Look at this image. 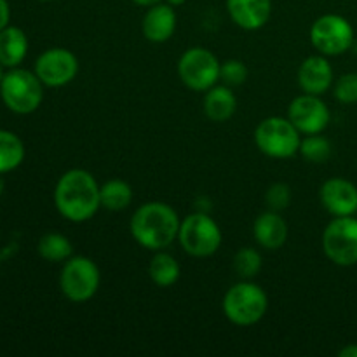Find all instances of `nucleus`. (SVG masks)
Returning a JSON list of instances; mask_svg holds the SVG:
<instances>
[{
	"label": "nucleus",
	"mask_w": 357,
	"mask_h": 357,
	"mask_svg": "<svg viewBox=\"0 0 357 357\" xmlns=\"http://www.w3.org/2000/svg\"><path fill=\"white\" fill-rule=\"evenodd\" d=\"M142 30L146 40L150 42L162 44V42L169 40L176 30V13H174L173 6L160 2L150 6L143 17Z\"/></svg>",
	"instance_id": "obj_15"
},
{
	"label": "nucleus",
	"mask_w": 357,
	"mask_h": 357,
	"mask_svg": "<svg viewBox=\"0 0 357 357\" xmlns=\"http://www.w3.org/2000/svg\"><path fill=\"white\" fill-rule=\"evenodd\" d=\"M227 10L237 26L244 30H260L271 17V0H227Z\"/></svg>",
	"instance_id": "obj_16"
},
{
	"label": "nucleus",
	"mask_w": 357,
	"mask_h": 357,
	"mask_svg": "<svg viewBox=\"0 0 357 357\" xmlns=\"http://www.w3.org/2000/svg\"><path fill=\"white\" fill-rule=\"evenodd\" d=\"M310 42L323 56H340L354 44V28L340 14H324L312 23Z\"/></svg>",
	"instance_id": "obj_10"
},
{
	"label": "nucleus",
	"mask_w": 357,
	"mask_h": 357,
	"mask_svg": "<svg viewBox=\"0 0 357 357\" xmlns=\"http://www.w3.org/2000/svg\"><path fill=\"white\" fill-rule=\"evenodd\" d=\"M261 255L255 248H241L234 257V268L243 279L250 281L261 271Z\"/></svg>",
	"instance_id": "obj_25"
},
{
	"label": "nucleus",
	"mask_w": 357,
	"mask_h": 357,
	"mask_svg": "<svg viewBox=\"0 0 357 357\" xmlns=\"http://www.w3.org/2000/svg\"><path fill=\"white\" fill-rule=\"evenodd\" d=\"M333 94L340 103H357V73H345L335 82Z\"/></svg>",
	"instance_id": "obj_27"
},
{
	"label": "nucleus",
	"mask_w": 357,
	"mask_h": 357,
	"mask_svg": "<svg viewBox=\"0 0 357 357\" xmlns=\"http://www.w3.org/2000/svg\"><path fill=\"white\" fill-rule=\"evenodd\" d=\"M324 255L340 267L357 264V218L335 216L323 232Z\"/></svg>",
	"instance_id": "obj_9"
},
{
	"label": "nucleus",
	"mask_w": 357,
	"mask_h": 357,
	"mask_svg": "<svg viewBox=\"0 0 357 357\" xmlns=\"http://www.w3.org/2000/svg\"><path fill=\"white\" fill-rule=\"evenodd\" d=\"M180 218L171 206L164 202H145L131 218V236L136 243L150 251H162L180 232Z\"/></svg>",
	"instance_id": "obj_2"
},
{
	"label": "nucleus",
	"mask_w": 357,
	"mask_h": 357,
	"mask_svg": "<svg viewBox=\"0 0 357 357\" xmlns=\"http://www.w3.org/2000/svg\"><path fill=\"white\" fill-rule=\"evenodd\" d=\"M135 3H138V6H145V7H150L153 6V3H159L160 0H132Z\"/></svg>",
	"instance_id": "obj_31"
},
{
	"label": "nucleus",
	"mask_w": 357,
	"mask_h": 357,
	"mask_svg": "<svg viewBox=\"0 0 357 357\" xmlns=\"http://www.w3.org/2000/svg\"><path fill=\"white\" fill-rule=\"evenodd\" d=\"M59 288L70 302H87L100 288V268L87 257H70L61 268Z\"/></svg>",
	"instance_id": "obj_7"
},
{
	"label": "nucleus",
	"mask_w": 357,
	"mask_h": 357,
	"mask_svg": "<svg viewBox=\"0 0 357 357\" xmlns=\"http://www.w3.org/2000/svg\"><path fill=\"white\" fill-rule=\"evenodd\" d=\"M166 3L176 7V6H181V3H185V0H166Z\"/></svg>",
	"instance_id": "obj_32"
},
{
	"label": "nucleus",
	"mask_w": 357,
	"mask_h": 357,
	"mask_svg": "<svg viewBox=\"0 0 357 357\" xmlns=\"http://www.w3.org/2000/svg\"><path fill=\"white\" fill-rule=\"evenodd\" d=\"M289 201H291V188L286 183H274L268 187L267 194H265V202H267L268 209L271 211H282L289 206Z\"/></svg>",
	"instance_id": "obj_28"
},
{
	"label": "nucleus",
	"mask_w": 357,
	"mask_h": 357,
	"mask_svg": "<svg viewBox=\"0 0 357 357\" xmlns=\"http://www.w3.org/2000/svg\"><path fill=\"white\" fill-rule=\"evenodd\" d=\"M44 84L35 72L23 68H10L0 80V96L10 112L20 115L31 114L44 100Z\"/></svg>",
	"instance_id": "obj_3"
},
{
	"label": "nucleus",
	"mask_w": 357,
	"mask_h": 357,
	"mask_svg": "<svg viewBox=\"0 0 357 357\" xmlns=\"http://www.w3.org/2000/svg\"><path fill=\"white\" fill-rule=\"evenodd\" d=\"M181 248L190 257H211L222 246V230L218 223L204 213H194L183 218L178 232Z\"/></svg>",
	"instance_id": "obj_6"
},
{
	"label": "nucleus",
	"mask_w": 357,
	"mask_h": 357,
	"mask_svg": "<svg viewBox=\"0 0 357 357\" xmlns=\"http://www.w3.org/2000/svg\"><path fill=\"white\" fill-rule=\"evenodd\" d=\"M220 65L218 58L206 47H192L181 54L178 61V75L181 82L192 91L211 89L220 80Z\"/></svg>",
	"instance_id": "obj_8"
},
{
	"label": "nucleus",
	"mask_w": 357,
	"mask_h": 357,
	"mask_svg": "<svg viewBox=\"0 0 357 357\" xmlns=\"http://www.w3.org/2000/svg\"><path fill=\"white\" fill-rule=\"evenodd\" d=\"M267 293L255 282L246 281L234 284L223 298V312L230 323L237 326H251L264 319L267 312Z\"/></svg>",
	"instance_id": "obj_4"
},
{
	"label": "nucleus",
	"mask_w": 357,
	"mask_h": 357,
	"mask_svg": "<svg viewBox=\"0 0 357 357\" xmlns=\"http://www.w3.org/2000/svg\"><path fill=\"white\" fill-rule=\"evenodd\" d=\"M38 255L47 261H65L72 257V243L58 232L44 234L38 241Z\"/></svg>",
	"instance_id": "obj_23"
},
{
	"label": "nucleus",
	"mask_w": 357,
	"mask_h": 357,
	"mask_svg": "<svg viewBox=\"0 0 357 357\" xmlns=\"http://www.w3.org/2000/svg\"><path fill=\"white\" fill-rule=\"evenodd\" d=\"M101 208L108 211H122L132 201V190L124 180H110L100 187Z\"/></svg>",
	"instance_id": "obj_22"
},
{
	"label": "nucleus",
	"mask_w": 357,
	"mask_h": 357,
	"mask_svg": "<svg viewBox=\"0 0 357 357\" xmlns=\"http://www.w3.org/2000/svg\"><path fill=\"white\" fill-rule=\"evenodd\" d=\"M300 155L305 160L312 164H323L333 153V146H331L330 139H326L321 135H307L305 139L300 143Z\"/></svg>",
	"instance_id": "obj_24"
},
{
	"label": "nucleus",
	"mask_w": 357,
	"mask_h": 357,
	"mask_svg": "<svg viewBox=\"0 0 357 357\" xmlns=\"http://www.w3.org/2000/svg\"><path fill=\"white\" fill-rule=\"evenodd\" d=\"M3 190H6V181H3L2 174H0V195L3 194Z\"/></svg>",
	"instance_id": "obj_33"
},
{
	"label": "nucleus",
	"mask_w": 357,
	"mask_h": 357,
	"mask_svg": "<svg viewBox=\"0 0 357 357\" xmlns=\"http://www.w3.org/2000/svg\"><path fill=\"white\" fill-rule=\"evenodd\" d=\"M319 197L330 215L354 216L357 213V187L344 178H331L324 181Z\"/></svg>",
	"instance_id": "obj_13"
},
{
	"label": "nucleus",
	"mask_w": 357,
	"mask_h": 357,
	"mask_svg": "<svg viewBox=\"0 0 357 357\" xmlns=\"http://www.w3.org/2000/svg\"><path fill=\"white\" fill-rule=\"evenodd\" d=\"M3 68H6V66H3L2 63H0V80H2V77H3Z\"/></svg>",
	"instance_id": "obj_34"
},
{
	"label": "nucleus",
	"mask_w": 357,
	"mask_h": 357,
	"mask_svg": "<svg viewBox=\"0 0 357 357\" xmlns=\"http://www.w3.org/2000/svg\"><path fill=\"white\" fill-rule=\"evenodd\" d=\"M54 204L63 218L82 223L93 218L101 208L100 185L86 169H70L58 180Z\"/></svg>",
	"instance_id": "obj_1"
},
{
	"label": "nucleus",
	"mask_w": 357,
	"mask_h": 357,
	"mask_svg": "<svg viewBox=\"0 0 357 357\" xmlns=\"http://www.w3.org/2000/svg\"><path fill=\"white\" fill-rule=\"evenodd\" d=\"M237 98L229 86H213L206 91L204 114L213 122H225L236 114Z\"/></svg>",
	"instance_id": "obj_18"
},
{
	"label": "nucleus",
	"mask_w": 357,
	"mask_h": 357,
	"mask_svg": "<svg viewBox=\"0 0 357 357\" xmlns=\"http://www.w3.org/2000/svg\"><path fill=\"white\" fill-rule=\"evenodd\" d=\"M79 61L75 54L65 47H52L42 52L35 61V73L47 87L66 86L75 79Z\"/></svg>",
	"instance_id": "obj_11"
},
{
	"label": "nucleus",
	"mask_w": 357,
	"mask_h": 357,
	"mask_svg": "<svg viewBox=\"0 0 357 357\" xmlns=\"http://www.w3.org/2000/svg\"><path fill=\"white\" fill-rule=\"evenodd\" d=\"M150 279L160 288H169L180 279V264L174 260V257L159 251L152 258L149 265Z\"/></svg>",
	"instance_id": "obj_21"
},
{
	"label": "nucleus",
	"mask_w": 357,
	"mask_h": 357,
	"mask_svg": "<svg viewBox=\"0 0 357 357\" xmlns=\"http://www.w3.org/2000/svg\"><path fill=\"white\" fill-rule=\"evenodd\" d=\"M255 143L258 150L272 159H289L298 153L300 131L284 117H267L257 126Z\"/></svg>",
	"instance_id": "obj_5"
},
{
	"label": "nucleus",
	"mask_w": 357,
	"mask_h": 357,
	"mask_svg": "<svg viewBox=\"0 0 357 357\" xmlns=\"http://www.w3.org/2000/svg\"><path fill=\"white\" fill-rule=\"evenodd\" d=\"M42 2H49V0H42Z\"/></svg>",
	"instance_id": "obj_35"
},
{
	"label": "nucleus",
	"mask_w": 357,
	"mask_h": 357,
	"mask_svg": "<svg viewBox=\"0 0 357 357\" xmlns=\"http://www.w3.org/2000/svg\"><path fill=\"white\" fill-rule=\"evenodd\" d=\"M248 75H250V70L239 59H229L223 63L222 70H220V79L229 87L243 86L248 80Z\"/></svg>",
	"instance_id": "obj_26"
},
{
	"label": "nucleus",
	"mask_w": 357,
	"mask_h": 357,
	"mask_svg": "<svg viewBox=\"0 0 357 357\" xmlns=\"http://www.w3.org/2000/svg\"><path fill=\"white\" fill-rule=\"evenodd\" d=\"M24 159V145L13 131L0 129V174L14 171Z\"/></svg>",
	"instance_id": "obj_20"
},
{
	"label": "nucleus",
	"mask_w": 357,
	"mask_h": 357,
	"mask_svg": "<svg viewBox=\"0 0 357 357\" xmlns=\"http://www.w3.org/2000/svg\"><path fill=\"white\" fill-rule=\"evenodd\" d=\"M9 20H10L9 2H7V0H0V31H2L6 26H9Z\"/></svg>",
	"instance_id": "obj_29"
},
{
	"label": "nucleus",
	"mask_w": 357,
	"mask_h": 357,
	"mask_svg": "<svg viewBox=\"0 0 357 357\" xmlns=\"http://www.w3.org/2000/svg\"><path fill=\"white\" fill-rule=\"evenodd\" d=\"M300 89L307 94L326 93L333 86V68L324 56H309L298 68Z\"/></svg>",
	"instance_id": "obj_14"
},
{
	"label": "nucleus",
	"mask_w": 357,
	"mask_h": 357,
	"mask_svg": "<svg viewBox=\"0 0 357 357\" xmlns=\"http://www.w3.org/2000/svg\"><path fill=\"white\" fill-rule=\"evenodd\" d=\"M288 119L300 135H321L330 124L331 114L319 96L303 93L289 103Z\"/></svg>",
	"instance_id": "obj_12"
},
{
	"label": "nucleus",
	"mask_w": 357,
	"mask_h": 357,
	"mask_svg": "<svg viewBox=\"0 0 357 357\" xmlns=\"http://www.w3.org/2000/svg\"><path fill=\"white\" fill-rule=\"evenodd\" d=\"M28 52V37L21 28L6 26L0 31V63L6 68L21 65Z\"/></svg>",
	"instance_id": "obj_19"
},
{
	"label": "nucleus",
	"mask_w": 357,
	"mask_h": 357,
	"mask_svg": "<svg viewBox=\"0 0 357 357\" xmlns=\"http://www.w3.org/2000/svg\"><path fill=\"white\" fill-rule=\"evenodd\" d=\"M253 234L257 243L265 250H279L284 246L288 239V223L282 220V216L278 211L261 213L253 225Z\"/></svg>",
	"instance_id": "obj_17"
},
{
	"label": "nucleus",
	"mask_w": 357,
	"mask_h": 357,
	"mask_svg": "<svg viewBox=\"0 0 357 357\" xmlns=\"http://www.w3.org/2000/svg\"><path fill=\"white\" fill-rule=\"evenodd\" d=\"M340 357H357V344H351L338 352Z\"/></svg>",
	"instance_id": "obj_30"
}]
</instances>
